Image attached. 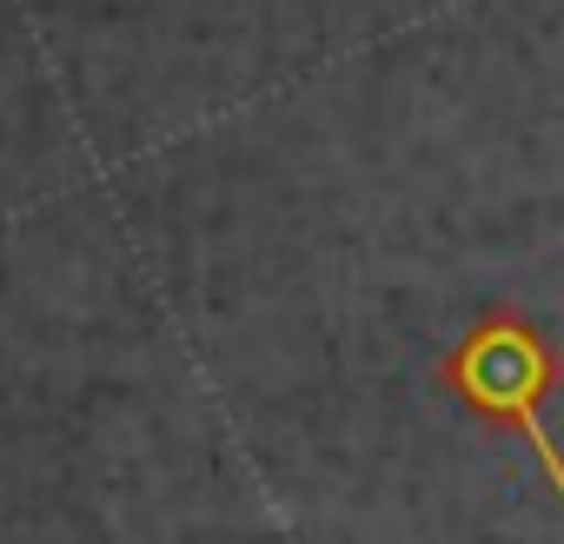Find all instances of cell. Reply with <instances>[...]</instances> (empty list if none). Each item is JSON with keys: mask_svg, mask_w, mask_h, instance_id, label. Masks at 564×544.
I'll return each mask as SVG.
<instances>
[{"mask_svg": "<svg viewBox=\"0 0 564 544\" xmlns=\"http://www.w3.org/2000/svg\"><path fill=\"white\" fill-rule=\"evenodd\" d=\"M445 385H452L478 418L518 432V438L531 445L544 485H551L557 504H564V451H557V438L544 432V399H551V385H557V352H551V339H544L531 319H518V313H491V319L445 359Z\"/></svg>", "mask_w": 564, "mask_h": 544, "instance_id": "6da1fadb", "label": "cell"}]
</instances>
